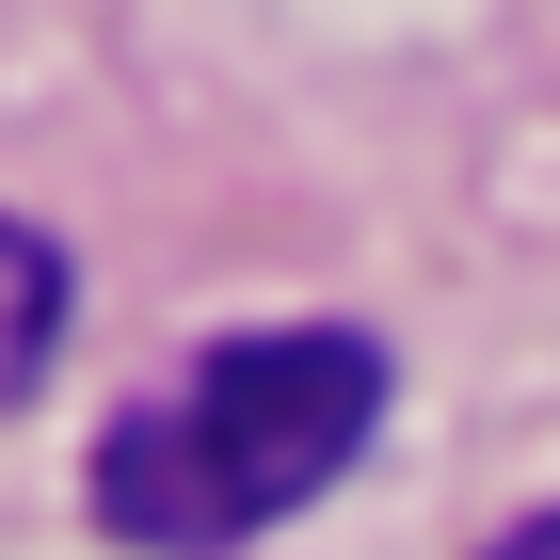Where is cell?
Here are the masks:
<instances>
[{
  "label": "cell",
  "mask_w": 560,
  "mask_h": 560,
  "mask_svg": "<svg viewBox=\"0 0 560 560\" xmlns=\"http://www.w3.org/2000/svg\"><path fill=\"white\" fill-rule=\"evenodd\" d=\"M369 417H385V352L369 337H337V320L224 337L161 400H129L96 432V528L144 545V560H224V545H257L272 513H304L369 448Z\"/></svg>",
  "instance_id": "6da1fadb"
},
{
  "label": "cell",
  "mask_w": 560,
  "mask_h": 560,
  "mask_svg": "<svg viewBox=\"0 0 560 560\" xmlns=\"http://www.w3.org/2000/svg\"><path fill=\"white\" fill-rule=\"evenodd\" d=\"M48 352H65V257H48L33 224H0V400L33 385Z\"/></svg>",
  "instance_id": "7a4b0ae2"
},
{
  "label": "cell",
  "mask_w": 560,
  "mask_h": 560,
  "mask_svg": "<svg viewBox=\"0 0 560 560\" xmlns=\"http://www.w3.org/2000/svg\"><path fill=\"white\" fill-rule=\"evenodd\" d=\"M497 560H560V513H528V528H513V545H497Z\"/></svg>",
  "instance_id": "3957f363"
}]
</instances>
